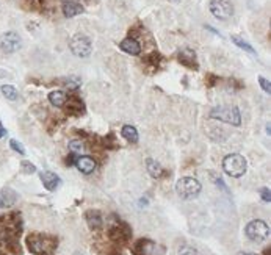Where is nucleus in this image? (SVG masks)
<instances>
[{"label":"nucleus","instance_id":"cd10ccee","mask_svg":"<svg viewBox=\"0 0 271 255\" xmlns=\"http://www.w3.org/2000/svg\"><path fill=\"white\" fill-rule=\"evenodd\" d=\"M83 149H85V143L82 140H72V141H69V151L72 154H80Z\"/></svg>","mask_w":271,"mask_h":255},{"label":"nucleus","instance_id":"a878e982","mask_svg":"<svg viewBox=\"0 0 271 255\" xmlns=\"http://www.w3.org/2000/svg\"><path fill=\"white\" fill-rule=\"evenodd\" d=\"M64 88L69 89V91H77L82 85V80L79 77H69V79H64Z\"/></svg>","mask_w":271,"mask_h":255},{"label":"nucleus","instance_id":"4be33fe9","mask_svg":"<svg viewBox=\"0 0 271 255\" xmlns=\"http://www.w3.org/2000/svg\"><path fill=\"white\" fill-rule=\"evenodd\" d=\"M68 100V95L64 94L63 91H52L49 94V102L53 105V107H57V108H61L64 107V103H66Z\"/></svg>","mask_w":271,"mask_h":255},{"label":"nucleus","instance_id":"7ed1b4c3","mask_svg":"<svg viewBox=\"0 0 271 255\" xmlns=\"http://www.w3.org/2000/svg\"><path fill=\"white\" fill-rule=\"evenodd\" d=\"M248 169V162L246 158L240 154H229L224 157L223 160V171L229 175V177H234V178H238L245 175Z\"/></svg>","mask_w":271,"mask_h":255},{"label":"nucleus","instance_id":"6e6552de","mask_svg":"<svg viewBox=\"0 0 271 255\" xmlns=\"http://www.w3.org/2000/svg\"><path fill=\"white\" fill-rule=\"evenodd\" d=\"M69 49L71 52L79 58H86L91 55L93 52V44L91 39L85 35H75L72 36V39L69 41Z\"/></svg>","mask_w":271,"mask_h":255},{"label":"nucleus","instance_id":"c9c22d12","mask_svg":"<svg viewBox=\"0 0 271 255\" xmlns=\"http://www.w3.org/2000/svg\"><path fill=\"white\" fill-rule=\"evenodd\" d=\"M75 163V154H71L69 157H66V160H64V165L66 166H72Z\"/></svg>","mask_w":271,"mask_h":255},{"label":"nucleus","instance_id":"9d476101","mask_svg":"<svg viewBox=\"0 0 271 255\" xmlns=\"http://www.w3.org/2000/svg\"><path fill=\"white\" fill-rule=\"evenodd\" d=\"M22 46L20 36L14 31H6V33L0 35V52L3 54H14Z\"/></svg>","mask_w":271,"mask_h":255},{"label":"nucleus","instance_id":"f257e3e1","mask_svg":"<svg viewBox=\"0 0 271 255\" xmlns=\"http://www.w3.org/2000/svg\"><path fill=\"white\" fill-rule=\"evenodd\" d=\"M27 249L33 255H55L58 249V238L42 232H31L25 238Z\"/></svg>","mask_w":271,"mask_h":255},{"label":"nucleus","instance_id":"72a5a7b5","mask_svg":"<svg viewBox=\"0 0 271 255\" xmlns=\"http://www.w3.org/2000/svg\"><path fill=\"white\" fill-rule=\"evenodd\" d=\"M260 196H262V200L264 202H270L271 200V193L268 188H262L260 189Z\"/></svg>","mask_w":271,"mask_h":255},{"label":"nucleus","instance_id":"f8f14e48","mask_svg":"<svg viewBox=\"0 0 271 255\" xmlns=\"http://www.w3.org/2000/svg\"><path fill=\"white\" fill-rule=\"evenodd\" d=\"M177 60L180 65H183L188 69H194L198 71L199 69V65H198V58H196V52L193 49H182L179 54H177Z\"/></svg>","mask_w":271,"mask_h":255},{"label":"nucleus","instance_id":"9b49d317","mask_svg":"<svg viewBox=\"0 0 271 255\" xmlns=\"http://www.w3.org/2000/svg\"><path fill=\"white\" fill-rule=\"evenodd\" d=\"M158 244L149 238H139L130 248L132 255H157Z\"/></svg>","mask_w":271,"mask_h":255},{"label":"nucleus","instance_id":"0eeeda50","mask_svg":"<svg viewBox=\"0 0 271 255\" xmlns=\"http://www.w3.org/2000/svg\"><path fill=\"white\" fill-rule=\"evenodd\" d=\"M209 116L212 119H216V121H221V122H226V124H231V125H235L238 127L242 124V114H240V110L237 107H218V108H213Z\"/></svg>","mask_w":271,"mask_h":255},{"label":"nucleus","instance_id":"1a4fd4ad","mask_svg":"<svg viewBox=\"0 0 271 255\" xmlns=\"http://www.w3.org/2000/svg\"><path fill=\"white\" fill-rule=\"evenodd\" d=\"M210 13L220 20H227L234 16V5L231 0H210Z\"/></svg>","mask_w":271,"mask_h":255},{"label":"nucleus","instance_id":"473e14b6","mask_svg":"<svg viewBox=\"0 0 271 255\" xmlns=\"http://www.w3.org/2000/svg\"><path fill=\"white\" fill-rule=\"evenodd\" d=\"M259 83H260V86H262V89H264L267 94H270V92H271L270 82H268L267 79H264V77H259Z\"/></svg>","mask_w":271,"mask_h":255},{"label":"nucleus","instance_id":"aec40b11","mask_svg":"<svg viewBox=\"0 0 271 255\" xmlns=\"http://www.w3.org/2000/svg\"><path fill=\"white\" fill-rule=\"evenodd\" d=\"M82 13H83V6L80 3L72 2V0H68V2L63 3V14L66 17H74Z\"/></svg>","mask_w":271,"mask_h":255},{"label":"nucleus","instance_id":"58836bf2","mask_svg":"<svg viewBox=\"0 0 271 255\" xmlns=\"http://www.w3.org/2000/svg\"><path fill=\"white\" fill-rule=\"evenodd\" d=\"M264 255H271V249H270V248H267V249L264 251Z\"/></svg>","mask_w":271,"mask_h":255},{"label":"nucleus","instance_id":"a211bd4d","mask_svg":"<svg viewBox=\"0 0 271 255\" xmlns=\"http://www.w3.org/2000/svg\"><path fill=\"white\" fill-rule=\"evenodd\" d=\"M17 193L13 188H3L0 191V208H9L16 204Z\"/></svg>","mask_w":271,"mask_h":255},{"label":"nucleus","instance_id":"b1692460","mask_svg":"<svg viewBox=\"0 0 271 255\" xmlns=\"http://www.w3.org/2000/svg\"><path fill=\"white\" fill-rule=\"evenodd\" d=\"M101 146L104 147V149H118V141H116V135L113 133V132H110L108 133L104 140H101Z\"/></svg>","mask_w":271,"mask_h":255},{"label":"nucleus","instance_id":"ddd939ff","mask_svg":"<svg viewBox=\"0 0 271 255\" xmlns=\"http://www.w3.org/2000/svg\"><path fill=\"white\" fill-rule=\"evenodd\" d=\"M75 166H77V169L82 172V174H85V175H90V174H93L94 171H96V168H97V163H96V160L93 157H90V155H82V157H77L75 158V163H74Z\"/></svg>","mask_w":271,"mask_h":255},{"label":"nucleus","instance_id":"2eb2a0df","mask_svg":"<svg viewBox=\"0 0 271 255\" xmlns=\"http://www.w3.org/2000/svg\"><path fill=\"white\" fill-rule=\"evenodd\" d=\"M64 107H66V113L69 116H82L85 113V103L79 95H71L69 100L64 103Z\"/></svg>","mask_w":271,"mask_h":255},{"label":"nucleus","instance_id":"393cba45","mask_svg":"<svg viewBox=\"0 0 271 255\" xmlns=\"http://www.w3.org/2000/svg\"><path fill=\"white\" fill-rule=\"evenodd\" d=\"M0 89H2V94L5 95L8 100H17L19 92H17V89L14 86H11V85H3V86L0 88Z\"/></svg>","mask_w":271,"mask_h":255},{"label":"nucleus","instance_id":"7c9ffc66","mask_svg":"<svg viewBox=\"0 0 271 255\" xmlns=\"http://www.w3.org/2000/svg\"><path fill=\"white\" fill-rule=\"evenodd\" d=\"M9 146H11V149H13L14 152H17V154H20V155H25V149H24V146L20 144L19 141L11 140V141H9Z\"/></svg>","mask_w":271,"mask_h":255},{"label":"nucleus","instance_id":"20e7f679","mask_svg":"<svg viewBox=\"0 0 271 255\" xmlns=\"http://www.w3.org/2000/svg\"><path fill=\"white\" fill-rule=\"evenodd\" d=\"M201 191H202V185L198 178L182 177L177 180V183H176V193L183 200H190V199L198 197L201 194Z\"/></svg>","mask_w":271,"mask_h":255},{"label":"nucleus","instance_id":"f704fd0d","mask_svg":"<svg viewBox=\"0 0 271 255\" xmlns=\"http://www.w3.org/2000/svg\"><path fill=\"white\" fill-rule=\"evenodd\" d=\"M212 178H213V182L216 183V186H220L223 191H227V186L224 185V182H223V178H220V177H216L215 174H212Z\"/></svg>","mask_w":271,"mask_h":255},{"label":"nucleus","instance_id":"c85d7f7f","mask_svg":"<svg viewBox=\"0 0 271 255\" xmlns=\"http://www.w3.org/2000/svg\"><path fill=\"white\" fill-rule=\"evenodd\" d=\"M179 255H201V252L191 246H182L179 249Z\"/></svg>","mask_w":271,"mask_h":255},{"label":"nucleus","instance_id":"f3484780","mask_svg":"<svg viewBox=\"0 0 271 255\" xmlns=\"http://www.w3.org/2000/svg\"><path fill=\"white\" fill-rule=\"evenodd\" d=\"M119 49L129 55H134V57H138L141 54V44L135 39V38H126L124 41H121V44H119Z\"/></svg>","mask_w":271,"mask_h":255},{"label":"nucleus","instance_id":"4c0bfd02","mask_svg":"<svg viewBox=\"0 0 271 255\" xmlns=\"http://www.w3.org/2000/svg\"><path fill=\"white\" fill-rule=\"evenodd\" d=\"M237 255H257L254 252H240V254H237Z\"/></svg>","mask_w":271,"mask_h":255},{"label":"nucleus","instance_id":"412c9836","mask_svg":"<svg viewBox=\"0 0 271 255\" xmlns=\"http://www.w3.org/2000/svg\"><path fill=\"white\" fill-rule=\"evenodd\" d=\"M121 135H123L124 140H126L127 143H130V144H136L138 140H139L138 130L135 129L134 125H124V127H123V130H121Z\"/></svg>","mask_w":271,"mask_h":255},{"label":"nucleus","instance_id":"bb28decb","mask_svg":"<svg viewBox=\"0 0 271 255\" xmlns=\"http://www.w3.org/2000/svg\"><path fill=\"white\" fill-rule=\"evenodd\" d=\"M232 41H234V44L235 46H238L240 49H243V50H246L248 54H251V55H256V50L248 44L246 41H243L242 38H238V36H232Z\"/></svg>","mask_w":271,"mask_h":255},{"label":"nucleus","instance_id":"5701e85b","mask_svg":"<svg viewBox=\"0 0 271 255\" xmlns=\"http://www.w3.org/2000/svg\"><path fill=\"white\" fill-rule=\"evenodd\" d=\"M161 60H163V57H161V55L158 54V52H152V54H149V55L143 60V63H146V65L150 66L152 69H158Z\"/></svg>","mask_w":271,"mask_h":255},{"label":"nucleus","instance_id":"2f4dec72","mask_svg":"<svg viewBox=\"0 0 271 255\" xmlns=\"http://www.w3.org/2000/svg\"><path fill=\"white\" fill-rule=\"evenodd\" d=\"M220 82V79L216 77V76H213V74H207V77H205V85H207L209 88H212V86H215L216 83Z\"/></svg>","mask_w":271,"mask_h":255},{"label":"nucleus","instance_id":"39448f33","mask_svg":"<svg viewBox=\"0 0 271 255\" xmlns=\"http://www.w3.org/2000/svg\"><path fill=\"white\" fill-rule=\"evenodd\" d=\"M245 235L249 241H253V243H264L270 237V227L262 219H253L246 224Z\"/></svg>","mask_w":271,"mask_h":255},{"label":"nucleus","instance_id":"ea45409f","mask_svg":"<svg viewBox=\"0 0 271 255\" xmlns=\"http://www.w3.org/2000/svg\"><path fill=\"white\" fill-rule=\"evenodd\" d=\"M0 255H6V254H5L3 251H0Z\"/></svg>","mask_w":271,"mask_h":255},{"label":"nucleus","instance_id":"f03ea898","mask_svg":"<svg viewBox=\"0 0 271 255\" xmlns=\"http://www.w3.org/2000/svg\"><path fill=\"white\" fill-rule=\"evenodd\" d=\"M113 218H115V221L112 222L110 226H108L107 237L118 248L127 246V244L132 241V235H134L132 227H130L126 221L119 219L116 216H113Z\"/></svg>","mask_w":271,"mask_h":255},{"label":"nucleus","instance_id":"dca6fc26","mask_svg":"<svg viewBox=\"0 0 271 255\" xmlns=\"http://www.w3.org/2000/svg\"><path fill=\"white\" fill-rule=\"evenodd\" d=\"M39 178H41L42 185H44V188L47 191H55L60 186V183H61V178L55 172H52V171H42L39 174Z\"/></svg>","mask_w":271,"mask_h":255},{"label":"nucleus","instance_id":"4468645a","mask_svg":"<svg viewBox=\"0 0 271 255\" xmlns=\"http://www.w3.org/2000/svg\"><path fill=\"white\" fill-rule=\"evenodd\" d=\"M85 221H86V224H88L90 230H93V232H97V230H101L104 227V218H102L99 210H88V211H86Z\"/></svg>","mask_w":271,"mask_h":255},{"label":"nucleus","instance_id":"423d86ee","mask_svg":"<svg viewBox=\"0 0 271 255\" xmlns=\"http://www.w3.org/2000/svg\"><path fill=\"white\" fill-rule=\"evenodd\" d=\"M22 229H24V221H22L20 211H9V213L0 216V230L20 237Z\"/></svg>","mask_w":271,"mask_h":255},{"label":"nucleus","instance_id":"c756f323","mask_svg":"<svg viewBox=\"0 0 271 255\" xmlns=\"http://www.w3.org/2000/svg\"><path fill=\"white\" fill-rule=\"evenodd\" d=\"M20 168H22V171H24L25 174H33V172H36V166H35V165H31V163L27 162V160H24L22 163H20Z\"/></svg>","mask_w":271,"mask_h":255},{"label":"nucleus","instance_id":"6ab92c4d","mask_svg":"<svg viewBox=\"0 0 271 255\" xmlns=\"http://www.w3.org/2000/svg\"><path fill=\"white\" fill-rule=\"evenodd\" d=\"M146 169H147L149 175L154 177V178H161V177H165L168 174L165 169L161 168V165L158 162H155L154 158H147V160H146Z\"/></svg>","mask_w":271,"mask_h":255},{"label":"nucleus","instance_id":"e433bc0d","mask_svg":"<svg viewBox=\"0 0 271 255\" xmlns=\"http://www.w3.org/2000/svg\"><path fill=\"white\" fill-rule=\"evenodd\" d=\"M6 135V130L3 129V127H0V138H3Z\"/></svg>","mask_w":271,"mask_h":255}]
</instances>
